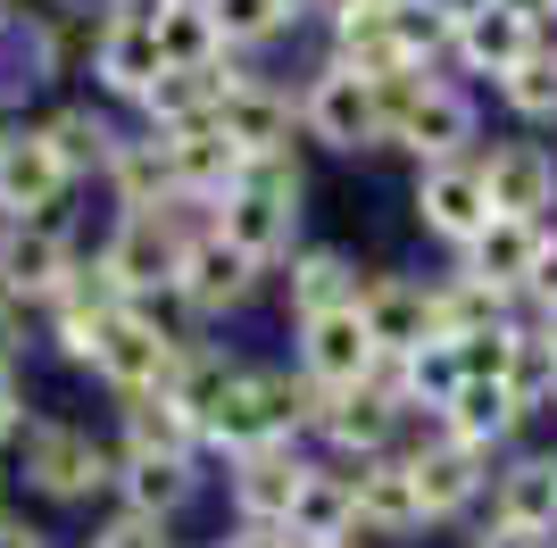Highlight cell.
Instances as JSON below:
<instances>
[{
	"label": "cell",
	"mask_w": 557,
	"mask_h": 548,
	"mask_svg": "<svg viewBox=\"0 0 557 548\" xmlns=\"http://www.w3.org/2000/svg\"><path fill=\"white\" fill-rule=\"evenodd\" d=\"M374 91H383L392 159H408V166L466 159V150H483V134H491V91L449 75V67H392V75H374Z\"/></svg>",
	"instance_id": "6da1fadb"
},
{
	"label": "cell",
	"mask_w": 557,
	"mask_h": 548,
	"mask_svg": "<svg viewBox=\"0 0 557 548\" xmlns=\"http://www.w3.org/2000/svg\"><path fill=\"white\" fill-rule=\"evenodd\" d=\"M408 216H417V233H424L442 258H458L466 241L491 225L483 159L466 150V159H424V166H408Z\"/></svg>",
	"instance_id": "9c48e42d"
},
{
	"label": "cell",
	"mask_w": 557,
	"mask_h": 548,
	"mask_svg": "<svg viewBox=\"0 0 557 548\" xmlns=\"http://www.w3.org/2000/svg\"><path fill=\"white\" fill-rule=\"evenodd\" d=\"M84 183L59 166V150L42 141L34 116H9L0 125V208L9 216H75Z\"/></svg>",
	"instance_id": "5bb4252c"
},
{
	"label": "cell",
	"mask_w": 557,
	"mask_h": 548,
	"mask_svg": "<svg viewBox=\"0 0 557 548\" xmlns=\"http://www.w3.org/2000/svg\"><path fill=\"white\" fill-rule=\"evenodd\" d=\"M0 17H9V0H0Z\"/></svg>",
	"instance_id": "f907efd6"
},
{
	"label": "cell",
	"mask_w": 557,
	"mask_h": 548,
	"mask_svg": "<svg viewBox=\"0 0 557 548\" xmlns=\"http://www.w3.org/2000/svg\"><path fill=\"white\" fill-rule=\"evenodd\" d=\"M25 415H34V399H25V374H17V365H0V457H9V440L25 433Z\"/></svg>",
	"instance_id": "f35d334b"
},
{
	"label": "cell",
	"mask_w": 557,
	"mask_h": 548,
	"mask_svg": "<svg viewBox=\"0 0 557 548\" xmlns=\"http://www.w3.org/2000/svg\"><path fill=\"white\" fill-rule=\"evenodd\" d=\"M508 390L524 399V408L549 424V408H557V349L541 341V324L533 316H516V349H508Z\"/></svg>",
	"instance_id": "8d00e7d4"
},
{
	"label": "cell",
	"mask_w": 557,
	"mask_h": 548,
	"mask_svg": "<svg viewBox=\"0 0 557 548\" xmlns=\"http://www.w3.org/2000/svg\"><path fill=\"white\" fill-rule=\"evenodd\" d=\"M549 141H557V134H549Z\"/></svg>",
	"instance_id": "9f6ffc18"
},
{
	"label": "cell",
	"mask_w": 557,
	"mask_h": 548,
	"mask_svg": "<svg viewBox=\"0 0 557 548\" xmlns=\"http://www.w3.org/2000/svg\"><path fill=\"white\" fill-rule=\"evenodd\" d=\"M34 125H42V141L59 150V166H67L84 191L109 175V159L125 150V134H134V116L109 109V100H92V91H75V100H50Z\"/></svg>",
	"instance_id": "d6986e66"
},
{
	"label": "cell",
	"mask_w": 557,
	"mask_h": 548,
	"mask_svg": "<svg viewBox=\"0 0 557 548\" xmlns=\"http://www.w3.org/2000/svg\"><path fill=\"white\" fill-rule=\"evenodd\" d=\"M549 424H557V408H549Z\"/></svg>",
	"instance_id": "816d5d0a"
},
{
	"label": "cell",
	"mask_w": 557,
	"mask_h": 548,
	"mask_svg": "<svg viewBox=\"0 0 557 548\" xmlns=\"http://www.w3.org/2000/svg\"><path fill=\"white\" fill-rule=\"evenodd\" d=\"M59 9H67V0H59Z\"/></svg>",
	"instance_id": "db71d44e"
},
{
	"label": "cell",
	"mask_w": 557,
	"mask_h": 548,
	"mask_svg": "<svg viewBox=\"0 0 557 548\" xmlns=\"http://www.w3.org/2000/svg\"><path fill=\"white\" fill-rule=\"evenodd\" d=\"M399 433H408V408L392 399V383H383V374H367V383L325 390V399H317L308 449H317V457H333V465H367V457L399 449Z\"/></svg>",
	"instance_id": "30bf717a"
},
{
	"label": "cell",
	"mask_w": 557,
	"mask_h": 548,
	"mask_svg": "<svg viewBox=\"0 0 557 548\" xmlns=\"http://www.w3.org/2000/svg\"><path fill=\"white\" fill-rule=\"evenodd\" d=\"M166 141V175H175V200H200L216 208L242 175V150L225 141V125H184V134H159Z\"/></svg>",
	"instance_id": "f1b7e54d"
},
{
	"label": "cell",
	"mask_w": 557,
	"mask_h": 548,
	"mask_svg": "<svg viewBox=\"0 0 557 548\" xmlns=\"http://www.w3.org/2000/svg\"><path fill=\"white\" fill-rule=\"evenodd\" d=\"M433 283V341H466V333H491V324H508V316H524V308H508L499 291H483L466 266H449V274H424Z\"/></svg>",
	"instance_id": "d6a6232c"
},
{
	"label": "cell",
	"mask_w": 557,
	"mask_h": 548,
	"mask_svg": "<svg viewBox=\"0 0 557 548\" xmlns=\"http://www.w3.org/2000/svg\"><path fill=\"white\" fill-rule=\"evenodd\" d=\"M209 490V457H166V449H116V482L109 507H134V515H166L184 524Z\"/></svg>",
	"instance_id": "ffe728a7"
},
{
	"label": "cell",
	"mask_w": 557,
	"mask_h": 548,
	"mask_svg": "<svg viewBox=\"0 0 557 548\" xmlns=\"http://www.w3.org/2000/svg\"><path fill=\"white\" fill-rule=\"evenodd\" d=\"M209 225H216V208H200V200L109 208V225H100L92 258H100V274H109L116 291H125V308H150V299L175 291V274H184V250H191V241H200Z\"/></svg>",
	"instance_id": "3957f363"
},
{
	"label": "cell",
	"mask_w": 557,
	"mask_h": 548,
	"mask_svg": "<svg viewBox=\"0 0 557 548\" xmlns=\"http://www.w3.org/2000/svg\"><path fill=\"white\" fill-rule=\"evenodd\" d=\"M216 17V42L233 50V59H267L275 42H292V17H283L275 0H200Z\"/></svg>",
	"instance_id": "e575fe53"
},
{
	"label": "cell",
	"mask_w": 557,
	"mask_h": 548,
	"mask_svg": "<svg viewBox=\"0 0 557 548\" xmlns=\"http://www.w3.org/2000/svg\"><path fill=\"white\" fill-rule=\"evenodd\" d=\"M258 291H275V274L258 266L250 250H233L225 233H200V241H191L184 250V274H175V299H184V316L200 324V333H216V324L225 316H242V308H250Z\"/></svg>",
	"instance_id": "7c38bea8"
},
{
	"label": "cell",
	"mask_w": 557,
	"mask_h": 548,
	"mask_svg": "<svg viewBox=\"0 0 557 548\" xmlns=\"http://www.w3.org/2000/svg\"><path fill=\"white\" fill-rule=\"evenodd\" d=\"M283 548H308V540H283ZM325 548H374V540H325Z\"/></svg>",
	"instance_id": "681fc988"
},
{
	"label": "cell",
	"mask_w": 557,
	"mask_h": 548,
	"mask_svg": "<svg viewBox=\"0 0 557 548\" xmlns=\"http://www.w3.org/2000/svg\"><path fill=\"white\" fill-rule=\"evenodd\" d=\"M283 540H358V490H349V465H333V457H308L300 490H292V515H283Z\"/></svg>",
	"instance_id": "4316f807"
},
{
	"label": "cell",
	"mask_w": 557,
	"mask_h": 548,
	"mask_svg": "<svg viewBox=\"0 0 557 548\" xmlns=\"http://www.w3.org/2000/svg\"><path fill=\"white\" fill-rule=\"evenodd\" d=\"M317 399L325 390L308 383L300 365H267V358H242L233 365L225 399L209 408V457H250V449H283V440H308L317 424Z\"/></svg>",
	"instance_id": "277c9868"
},
{
	"label": "cell",
	"mask_w": 557,
	"mask_h": 548,
	"mask_svg": "<svg viewBox=\"0 0 557 548\" xmlns=\"http://www.w3.org/2000/svg\"><path fill=\"white\" fill-rule=\"evenodd\" d=\"M374 374L392 383L399 408H449V399H458V383H466L458 341H424V349H408V358H383Z\"/></svg>",
	"instance_id": "836d02e7"
},
{
	"label": "cell",
	"mask_w": 557,
	"mask_h": 548,
	"mask_svg": "<svg viewBox=\"0 0 557 548\" xmlns=\"http://www.w3.org/2000/svg\"><path fill=\"white\" fill-rule=\"evenodd\" d=\"M524 308H557V225H549V250H541V274H533V299Z\"/></svg>",
	"instance_id": "b9f144b4"
},
{
	"label": "cell",
	"mask_w": 557,
	"mask_h": 548,
	"mask_svg": "<svg viewBox=\"0 0 557 548\" xmlns=\"http://www.w3.org/2000/svg\"><path fill=\"white\" fill-rule=\"evenodd\" d=\"M275 9H283V17H292V34H300V25H317V17H325L333 0H275Z\"/></svg>",
	"instance_id": "f6af8a7d"
},
{
	"label": "cell",
	"mask_w": 557,
	"mask_h": 548,
	"mask_svg": "<svg viewBox=\"0 0 557 548\" xmlns=\"http://www.w3.org/2000/svg\"><path fill=\"white\" fill-rule=\"evenodd\" d=\"M116 449H166V457H209V440H200V424H191L166 390H150V399H116V424H109Z\"/></svg>",
	"instance_id": "4dcf8cb0"
},
{
	"label": "cell",
	"mask_w": 557,
	"mask_h": 548,
	"mask_svg": "<svg viewBox=\"0 0 557 548\" xmlns=\"http://www.w3.org/2000/svg\"><path fill=\"white\" fill-rule=\"evenodd\" d=\"M0 125H9V116H0Z\"/></svg>",
	"instance_id": "11a10c76"
},
{
	"label": "cell",
	"mask_w": 557,
	"mask_h": 548,
	"mask_svg": "<svg viewBox=\"0 0 557 548\" xmlns=\"http://www.w3.org/2000/svg\"><path fill=\"white\" fill-rule=\"evenodd\" d=\"M216 233H225L233 250H250L267 274L300 250L308 241V166H300V150H292V159H242L233 191L216 200Z\"/></svg>",
	"instance_id": "5b68a950"
},
{
	"label": "cell",
	"mask_w": 557,
	"mask_h": 548,
	"mask_svg": "<svg viewBox=\"0 0 557 548\" xmlns=\"http://www.w3.org/2000/svg\"><path fill=\"white\" fill-rule=\"evenodd\" d=\"M59 75H84V17L75 9H9L0 17V116H25Z\"/></svg>",
	"instance_id": "52a82bcc"
},
{
	"label": "cell",
	"mask_w": 557,
	"mask_h": 548,
	"mask_svg": "<svg viewBox=\"0 0 557 548\" xmlns=\"http://www.w3.org/2000/svg\"><path fill=\"white\" fill-rule=\"evenodd\" d=\"M308 440H283V449H250V457H216L225 465V524L233 532H258V540H275L283 515H292V490H300L308 474Z\"/></svg>",
	"instance_id": "4fadbf2b"
},
{
	"label": "cell",
	"mask_w": 557,
	"mask_h": 548,
	"mask_svg": "<svg viewBox=\"0 0 557 548\" xmlns=\"http://www.w3.org/2000/svg\"><path fill=\"white\" fill-rule=\"evenodd\" d=\"M483 183H491V216H524V225H557V141L549 134H483Z\"/></svg>",
	"instance_id": "8fae6325"
},
{
	"label": "cell",
	"mask_w": 557,
	"mask_h": 548,
	"mask_svg": "<svg viewBox=\"0 0 557 548\" xmlns=\"http://www.w3.org/2000/svg\"><path fill=\"white\" fill-rule=\"evenodd\" d=\"M367 291V266L349 241H300V250L275 266V299H283V324L300 316H325V308H358Z\"/></svg>",
	"instance_id": "7402d4cb"
},
{
	"label": "cell",
	"mask_w": 557,
	"mask_h": 548,
	"mask_svg": "<svg viewBox=\"0 0 557 548\" xmlns=\"http://www.w3.org/2000/svg\"><path fill=\"white\" fill-rule=\"evenodd\" d=\"M466 548H549V540H541V532H508V524H474Z\"/></svg>",
	"instance_id": "60d3db41"
},
{
	"label": "cell",
	"mask_w": 557,
	"mask_h": 548,
	"mask_svg": "<svg viewBox=\"0 0 557 548\" xmlns=\"http://www.w3.org/2000/svg\"><path fill=\"white\" fill-rule=\"evenodd\" d=\"M250 67V59H216V67H166L159 84L141 91L134 125H150V134H184V125H216V100H225V84Z\"/></svg>",
	"instance_id": "484cf974"
},
{
	"label": "cell",
	"mask_w": 557,
	"mask_h": 548,
	"mask_svg": "<svg viewBox=\"0 0 557 548\" xmlns=\"http://www.w3.org/2000/svg\"><path fill=\"white\" fill-rule=\"evenodd\" d=\"M9 9H17V0H9Z\"/></svg>",
	"instance_id": "f5cc1de1"
},
{
	"label": "cell",
	"mask_w": 557,
	"mask_h": 548,
	"mask_svg": "<svg viewBox=\"0 0 557 548\" xmlns=\"http://www.w3.org/2000/svg\"><path fill=\"white\" fill-rule=\"evenodd\" d=\"M292 109H300V141L325 150V159H383L392 150V125H383V91L374 75L342 67V59H308V75L292 84Z\"/></svg>",
	"instance_id": "8992f818"
},
{
	"label": "cell",
	"mask_w": 557,
	"mask_h": 548,
	"mask_svg": "<svg viewBox=\"0 0 557 548\" xmlns=\"http://www.w3.org/2000/svg\"><path fill=\"white\" fill-rule=\"evenodd\" d=\"M100 9H166V0H100Z\"/></svg>",
	"instance_id": "c3c4849f"
},
{
	"label": "cell",
	"mask_w": 557,
	"mask_h": 548,
	"mask_svg": "<svg viewBox=\"0 0 557 548\" xmlns=\"http://www.w3.org/2000/svg\"><path fill=\"white\" fill-rule=\"evenodd\" d=\"M483 524H508V532H557V440H516L499 465H491V499H483Z\"/></svg>",
	"instance_id": "e0dca14e"
},
{
	"label": "cell",
	"mask_w": 557,
	"mask_h": 548,
	"mask_svg": "<svg viewBox=\"0 0 557 548\" xmlns=\"http://www.w3.org/2000/svg\"><path fill=\"white\" fill-rule=\"evenodd\" d=\"M499 9H516L524 25H541V34H557V0H499Z\"/></svg>",
	"instance_id": "ee69618b"
},
{
	"label": "cell",
	"mask_w": 557,
	"mask_h": 548,
	"mask_svg": "<svg viewBox=\"0 0 557 548\" xmlns=\"http://www.w3.org/2000/svg\"><path fill=\"white\" fill-rule=\"evenodd\" d=\"M358 316H367L383 358H408V349L433 341V283H424V274H399V266H367Z\"/></svg>",
	"instance_id": "d4e9b609"
},
{
	"label": "cell",
	"mask_w": 557,
	"mask_h": 548,
	"mask_svg": "<svg viewBox=\"0 0 557 548\" xmlns=\"http://www.w3.org/2000/svg\"><path fill=\"white\" fill-rule=\"evenodd\" d=\"M524 316H533V324H541V341L557 349V308H524Z\"/></svg>",
	"instance_id": "7dc6e473"
},
{
	"label": "cell",
	"mask_w": 557,
	"mask_h": 548,
	"mask_svg": "<svg viewBox=\"0 0 557 548\" xmlns=\"http://www.w3.org/2000/svg\"><path fill=\"white\" fill-rule=\"evenodd\" d=\"M292 365H300L317 390H349V383H367L374 365H383V349H374V333H367L358 308H325V316L292 324Z\"/></svg>",
	"instance_id": "44dd1931"
},
{
	"label": "cell",
	"mask_w": 557,
	"mask_h": 548,
	"mask_svg": "<svg viewBox=\"0 0 557 548\" xmlns=\"http://www.w3.org/2000/svg\"><path fill=\"white\" fill-rule=\"evenodd\" d=\"M209 548H283V532H275V540H258V532H233V524H225Z\"/></svg>",
	"instance_id": "bcb514c9"
},
{
	"label": "cell",
	"mask_w": 557,
	"mask_h": 548,
	"mask_svg": "<svg viewBox=\"0 0 557 548\" xmlns=\"http://www.w3.org/2000/svg\"><path fill=\"white\" fill-rule=\"evenodd\" d=\"M100 191H109V208H166V200H175L166 141L150 134V125H134V134H125V150L109 159V175H100Z\"/></svg>",
	"instance_id": "1f68e13d"
},
{
	"label": "cell",
	"mask_w": 557,
	"mask_h": 548,
	"mask_svg": "<svg viewBox=\"0 0 557 548\" xmlns=\"http://www.w3.org/2000/svg\"><path fill=\"white\" fill-rule=\"evenodd\" d=\"M0 482L17 490V499H42V507H92L109 499L116 482V440L84 415H25V433L9 440V465Z\"/></svg>",
	"instance_id": "7a4b0ae2"
},
{
	"label": "cell",
	"mask_w": 557,
	"mask_h": 548,
	"mask_svg": "<svg viewBox=\"0 0 557 548\" xmlns=\"http://www.w3.org/2000/svg\"><path fill=\"white\" fill-rule=\"evenodd\" d=\"M541 250H549V225H524V216H491L474 241H466L449 266H466L483 291H499L508 308L533 299V274H541Z\"/></svg>",
	"instance_id": "cb8c5ba5"
},
{
	"label": "cell",
	"mask_w": 557,
	"mask_h": 548,
	"mask_svg": "<svg viewBox=\"0 0 557 548\" xmlns=\"http://www.w3.org/2000/svg\"><path fill=\"white\" fill-rule=\"evenodd\" d=\"M25 349H34V308H17V299L0 291V365H17Z\"/></svg>",
	"instance_id": "ab89813d"
},
{
	"label": "cell",
	"mask_w": 557,
	"mask_h": 548,
	"mask_svg": "<svg viewBox=\"0 0 557 548\" xmlns=\"http://www.w3.org/2000/svg\"><path fill=\"white\" fill-rule=\"evenodd\" d=\"M449 433L466 440V449H491V457H508L516 440H533L541 433V415L516 399L508 383H458V399H449Z\"/></svg>",
	"instance_id": "83f0119b"
},
{
	"label": "cell",
	"mask_w": 557,
	"mask_h": 548,
	"mask_svg": "<svg viewBox=\"0 0 557 548\" xmlns=\"http://www.w3.org/2000/svg\"><path fill=\"white\" fill-rule=\"evenodd\" d=\"M0 548H50V532H42V524H25L17 507H9V515H0Z\"/></svg>",
	"instance_id": "7bdbcfd3"
},
{
	"label": "cell",
	"mask_w": 557,
	"mask_h": 548,
	"mask_svg": "<svg viewBox=\"0 0 557 548\" xmlns=\"http://www.w3.org/2000/svg\"><path fill=\"white\" fill-rule=\"evenodd\" d=\"M166 75V50H159V17L150 9H100L84 25V91L109 100V109L134 116L141 91Z\"/></svg>",
	"instance_id": "ba28073f"
},
{
	"label": "cell",
	"mask_w": 557,
	"mask_h": 548,
	"mask_svg": "<svg viewBox=\"0 0 557 548\" xmlns=\"http://www.w3.org/2000/svg\"><path fill=\"white\" fill-rule=\"evenodd\" d=\"M116 308H125V291H116L109 274H100V258L84 250V266L67 274V283H59V291L42 299V308H34V333H42L50 349H59V358L75 365V374H84V365H92V349H100V333H109V316Z\"/></svg>",
	"instance_id": "2e32d148"
},
{
	"label": "cell",
	"mask_w": 557,
	"mask_h": 548,
	"mask_svg": "<svg viewBox=\"0 0 557 548\" xmlns=\"http://www.w3.org/2000/svg\"><path fill=\"white\" fill-rule=\"evenodd\" d=\"M491 109H499V125H516V134H557V34H541V42L491 84Z\"/></svg>",
	"instance_id": "f546056e"
},
{
	"label": "cell",
	"mask_w": 557,
	"mask_h": 548,
	"mask_svg": "<svg viewBox=\"0 0 557 548\" xmlns=\"http://www.w3.org/2000/svg\"><path fill=\"white\" fill-rule=\"evenodd\" d=\"M150 17H159L166 67H216V59H233V50L216 42V17L200 9V0H166V9H150Z\"/></svg>",
	"instance_id": "d590c367"
},
{
	"label": "cell",
	"mask_w": 557,
	"mask_h": 548,
	"mask_svg": "<svg viewBox=\"0 0 557 548\" xmlns=\"http://www.w3.org/2000/svg\"><path fill=\"white\" fill-rule=\"evenodd\" d=\"M84 548H184V540H175V524H166V515H134V507H109V515L92 524V540H84Z\"/></svg>",
	"instance_id": "74e56055"
},
{
	"label": "cell",
	"mask_w": 557,
	"mask_h": 548,
	"mask_svg": "<svg viewBox=\"0 0 557 548\" xmlns=\"http://www.w3.org/2000/svg\"><path fill=\"white\" fill-rule=\"evenodd\" d=\"M216 125H225V141L242 150V159H292V150H308L300 141V109H292V84H275L258 59L225 84Z\"/></svg>",
	"instance_id": "9a60e30c"
},
{
	"label": "cell",
	"mask_w": 557,
	"mask_h": 548,
	"mask_svg": "<svg viewBox=\"0 0 557 548\" xmlns=\"http://www.w3.org/2000/svg\"><path fill=\"white\" fill-rule=\"evenodd\" d=\"M541 42V25H524L516 9H499V0H458V34H449V75H466V84H499V75L524 59V50Z\"/></svg>",
	"instance_id": "603a6c76"
},
{
	"label": "cell",
	"mask_w": 557,
	"mask_h": 548,
	"mask_svg": "<svg viewBox=\"0 0 557 548\" xmlns=\"http://www.w3.org/2000/svg\"><path fill=\"white\" fill-rule=\"evenodd\" d=\"M349 490H358V540H374V548H408V540H424V490H417V465L399 449H383V457H367V465H349Z\"/></svg>",
	"instance_id": "ac0fdd59"
}]
</instances>
